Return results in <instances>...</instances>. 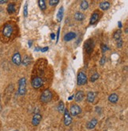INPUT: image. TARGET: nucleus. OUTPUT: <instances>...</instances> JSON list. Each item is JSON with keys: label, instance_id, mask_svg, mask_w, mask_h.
Segmentation results:
<instances>
[{"label": "nucleus", "instance_id": "1", "mask_svg": "<svg viewBox=\"0 0 128 131\" xmlns=\"http://www.w3.org/2000/svg\"><path fill=\"white\" fill-rule=\"evenodd\" d=\"M52 99V93L49 90H45L40 96V101L43 103H48Z\"/></svg>", "mask_w": 128, "mask_h": 131}, {"label": "nucleus", "instance_id": "2", "mask_svg": "<svg viewBox=\"0 0 128 131\" xmlns=\"http://www.w3.org/2000/svg\"><path fill=\"white\" fill-rule=\"evenodd\" d=\"M26 93V79L25 78H21L18 82V93L20 95H25Z\"/></svg>", "mask_w": 128, "mask_h": 131}, {"label": "nucleus", "instance_id": "3", "mask_svg": "<svg viewBox=\"0 0 128 131\" xmlns=\"http://www.w3.org/2000/svg\"><path fill=\"white\" fill-rule=\"evenodd\" d=\"M14 32V28L10 24H6L3 29V35L6 38H10Z\"/></svg>", "mask_w": 128, "mask_h": 131}, {"label": "nucleus", "instance_id": "4", "mask_svg": "<svg viewBox=\"0 0 128 131\" xmlns=\"http://www.w3.org/2000/svg\"><path fill=\"white\" fill-rule=\"evenodd\" d=\"M87 75L83 72V71H80V72L78 74V77H77V83L78 86H83L86 85L87 83Z\"/></svg>", "mask_w": 128, "mask_h": 131}, {"label": "nucleus", "instance_id": "5", "mask_svg": "<svg viewBox=\"0 0 128 131\" xmlns=\"http://www.w3.org/2000/svg\"><path fill=\"white\" fill-rule=\"evenodd\" d=\"M94 41L92 39H89L86 42H85V49L87 53V54H91V53H92L93 51V48H94Z\"/></svg>", "mask_w": 128, "mask_h": 131}, {"label": "nucleus", "instance_id": "6", "mask_svg": "<svg viewBox=\"0 0 128 131\" xmlns=\"http://www.w3.org/2000/svg\"><path fill=\"white\" fill-rule=\"evenodd\" d=\"M44 83V80L41 77H35L32 80V86L34 89H38L40 88Z\"/></svg>", "mask_w": 128, "mask_h": 131}, {"label": "nucleus", "instance_id": "7", "mask_svg": "<svg viewBox=\"0 0 128 131\" xmlns=\"http://www.w3.org/2000/svg\"><path fill=\"white\" fill-rule=\"evenodd\" d=\"M81 112V109L79 105L74 104L71 106V108H70V115L71 116H76L79 115Z\"/></svg>", "mask_w": 128, "mask_h": 131}, {"label": "nucleus", "instance_id": "8", "mask_svg": "<svg viewBox=\"0 0 128 131\" xmlns=\"http://www.w3.org/2000/svg\"><path fill=\"white\" fill-rule=\"evenodd\" d=\"M100 13L98 11H94L93 13L92 14V16L90 17V20H89V25H95V24L98 21L99 18H100Z\"/></svg>", "mask_w": 128, "mask_h": 131}, {"label": "nucleus", "instance_id": "9", "mask_svg": "<svg viewBox=\"0 0 128 131\" xmlns=\"http://www.w3.org/2000/svg\"><path fill=\"white\" fill-rule=\"evenodd\" d=\"M72 123V117L70 115V112L67 109L64 110V124L66 126H69L71 125V123Z\"/></svg>", "mask_w": 128, "mask_h": 131}, {"label": "nucleus", "instance_id": "10", "mask_svg": "<svg viewBox=\"0 0 128 131\" xmlns=\"http://www.w3.org/2000/svg\"><path fill=\"white\" fill-rule=\"evenodd\" d=\"M12 62L17 65L19 66L21 64V54L18 52H16L14 53V55L12 56Z\"/></svg>", "mask_w": 128, "mask_h": 131}, {"label": "nucleus", "instance_id": "11", "mask_svg": "<svg viewBox=\"0 0 128 131\" xmlns=\"http://www.w3.org/2000/svg\"><path fill=\"white\" fill-rule=\"evenodd\" d=\"M42 120V115L39 113H36L33 117H32V124L33 126H38L40 123V121Z\"/></svg>", "mask_w": 128, "mask_h": 131}, {"label": "nucleus", "instance_id": "12", "mask_svg": "<svg viewBox=\"0 0 128 131\" xmlns=\"http://www.w3.org/2000/svg\"><path fill=\"white\" fill-rule=\"evenodd\" d=\"M77 36V35L75 32H73V31H70L68 33H66L65 35H64V37H63V40L65 42H69V41H71L74 39H75Z\"/></svg>", "mask_w": 128, "mask_h": 131}, {"label": "nucleus", "instance_id": "13", "mask_svg": "<svg viewBox=\"0 0 128 131\" xmlns=\"http://www.w3.org/2000/svg\"><path fill=\"white\" fill-rule=\"evenodd\" d=\"M84 97H85V93L83 91H78L74 95V98H75V101L77 102H81L84 99Z\"/></svg>", "mask_w": 128, "mask_h": 131}, {"label": "nucleus", "instance_id": "14", "mask_svg": "<svg viewBox=\"0 0 128 131\" xmlns=\"http://www.w3.org/2000/svg\"><path fill=\"white\" fill-rule=\"evenodd\" d=\"M63 14H64V8L63 6H61L58 11L57 13V15H56V19H57V21L58 22H61L62 20H63Z\"/></svg>", "mask_w": 128, "mask_h": 131}, {"label": "nucleus", "instance_id": "15", "mask_svg": "<svg viewBox=\"0 0 128 131\" xmlns=\"http://www.w3.org/2000/svg\"><path fill=\"white\" fill-rule=\"evenodd\" d=\"M99 6H100V9L102 10H108L110 8L111 4L108 1H103L100 3Z\"/></svg>", "mask_w": 128, "mask_h": 131}, {"label": "nucleus", "instance_id": "16", "mask_svg": "<svg viewBox=\"0 0 128 131\" xmlns=\"http://www.w3.org/2000/svg\"><path fill=\"white\" fill-rule=\"evenodd\" d=\"M118 101H119V96L116 93H112L109 95V97H108V101L109 102L115 104V103L118 102Z\"/></svg>", "mask_w": 128, "mask_h": 131}, {"label": "nucleus", "instance_id": "17", "mask_svg": "<svg viewBox=\"0 0 128 131\" xmlns=\"http://www.w3.org/2000/svg\"><path fill=\"white\" fill-rule=\"evenodd\" d=\"M86 99H87V101L89 103H93V101L95 100V93L92 91L88 92L87 96H86Z\"/></svg>", "mask_w": 128, "mask_h": 131}, {"label": "nucleus", "instance_id": "18", "mask_svg": "<svg viewBox=\"0 0 128 131\" xmlns=\"http://www.w3.org/2000/svg\"><path fill=\"white\" fill-rule=\"evenodd\" d=\"M97 124V118H92V119H91L88 123H87V128L89 129H93Z\"/></svg>", "mask_w": 128, "mask_h": 131}, {"label": "nucleus", "instance_id": "19", "mask_svg": "<svg viewBox=\"0 0 128 131\" xmlns=\"http://www.w3.org/2000/svg\"><path fill=\"white\" fill-rule=\"evenodd\" d=\"M7 12L8 14H14L15 10H16V8H15V4L14 3H9L8 6H7Z\"/></svg>", "mask_w": 128, "mask_h": 131}, {"label": "nucleus", "instance_id": "20", "mask_svg": "<svg viewBox=\"0 0 128 131\" xmlns=\"http://www.w3.org/2000/svg\"><path fill=\"white\" fill-rule=\"evenodd\" d=\"M74 18H75V20H77L78 21H81L85 19V14L81 13V12H76L74 14Z\"/></svg>", "mask_w": 128, "mask_h": 131}, {"label": "nucleus", "instance_id": "21", "mask_svg": "<svg viewBox=\"0 0 128 131\" xmlns=\"http://www.w3.org/2000/svg\"><path fill=\"white\" fill-rule=\"evenodd\" d=\"M31 58H30V57L29 56H28V55H25V57H24V58H23V61H21V63L23 64V65H25V66H28V65H29V64L31 63Z\"/></svg>", "mask_w": 128, "mask_h": 131}, {"label": "nucleus", "instance_id": "22", "mask_svg": "<svg viewBox=\"0 0 128 131\" xmlns=\"http://www.w3.org/2000/svg\"><path fill=\"white\" fill-rule=\"evenodd\" d=\"M80 7H81V9H82V10L88 9V8H89V3L87 1H86V0H83V1H81V3Z\"/></svg>", "mask_w": 128, "mask_h": 131}, {"label": "nucleus", "instance_id": "23", "mask_svg": "<svg viewBox=\"0 0 128 131\" xmlns=\"http://www.w3.org/2000/svg\"><path fill=\"white\" fill-rule=\"evenodd\" d=\"M121 31L120 30H117V31H115L113 34V38L115 40H118L120 39H121Z\"/></svg>", "mask_w": 128, "mask_h": 131}, {"label": "nucleus", "instance_id": "24", "mask_svg": "<svg viewBox=\"0 0 128 131\" xmlns=\"http://www.w3.org/2000/svg\"><path fill=\"white\" fill-rule=\"evenodd\" d=\"M38 5H39L40 8L42 10H45L46 8H47V6H46V3H45L44 0H39V1H38Z\"/></svg>", "mask_w": 128, "mask_h": 131}, {"label": "nucleus", "instance_id": "25", "mask_svg": "<svg viewBox=\"0 0 128 131\" xmlns=\"http://www.w3.org/2000/svg\"><path fill=\"white\" fill-rule=\"evenodd\" d=\"M57 109L58 111H59V112H63L64 110H65V108H64V104L63 101H60L59 103V104H58V107H57Z\"/></svg>", "mask_w": 128, "mask_h": 131}, {"label": "nucleus", "instance_id": "26", "mask_svg": "<svg viewBox=\"0 0 128 131\" xmlns=\"http://www.w3.org/2000/svg\"><path fill=\"white\" fill-rule=\"evenodd\" d=\"M23 15H24L25 17H27L28 16V3H26L23 7Z\"/></svg>", "mask_w": 128, "mask_h": 131}, {"label": "nucleus", "instance_id": "27", "mask_svg": "<svg viewBox=\"0 0 128 131\" xmlns=\"http://www.w3.org/2000/svg\"><path fill=\"white\" fill-rule=\"evenodd\" d=\"M99 77H100V75L98 74V73H95V74H93L92 76H91V78H90V81L91 82H95L96 80H97L98 79H99Z\"/></svg>", "mask_w": 128, "mask_h": 131}, {"label": "nucleus", "instance_id": "28", "mask_svg": "<svg viewBox=\"0 0 128 131\" xmlns=\"http://www.w3.org/2000/svg\"><path fill=\"white\" fill-rule=\"evenodd\" d=\"M101 50H102V53H105L107 50H109V48H108V46H107V45H105V44H101Z\"/></svg>", "mask_w": 128, "mask_h": 131}, {"label": "nucleus", "instance_id": "29", "mask_svg": "<svg viewBox=\"0 0 128 131\" xmlns=\"http://www.w3.org/2000/svg\"><path fill=\"white\" fill-rule=\"evenodd\" d=\"M48 3L50 6H56L59 3V0H49Z\"/></svg>", "mask_w": 128, "mask_h": 131}, {"label": "nucleus", "instance_id": "30", "mask_svg": "<svg viewBox=\"0 0 128 131\" xmlns=\"http://www.w3.org/2000/svg\"><path fill=\"white\" fill-rule=\"evenodd\" d=\"M105 62H106V57L104 55V56L101 57L100 61V65H104V64H105Z\"/></svg>", "mask_w": 128, "mask_h": 131}, {"label": "nucleus", "instance_id": "31", "mask_svg": "<svg viewBox=\"0 0 128 131\" xmlns=\"http://www.w3.org/2000/svg\"><path fill=\"white\" fill-rule=\"evenodd\" d=\"M123 42L122 39H118L117 40V47H119V48H121V47L123 46Z\"/></svg>", "mask_w": 128, "mask_h": 131}, {"label": "nucleus", "instance_id": "32", "mask_svg": "<svg viewBox=\"0 0 128 131\" xmlns=\"http://www.w3.org/2000/svg\"><path fill=\"white\" fill-rule=\"evenodd\" d=\"M48 50H49V48H48V46L42 47V48H40V52H42V53H45V52H47Z\"/></svg>", "mask_w": 128, "mask_h": 131}, {"label": "nucleus", "instance_id": "33", "mask_svg": "<svg viewBox=\"0 0 128 131\" xmlns=\"http://www.w3.org/2000/svg\"><path fill=\"white\" fill-rule=\"evenodd\" d=\"M59 34H60V28H58V31H57V37H56V42H58L59 39Z\"/></svg>", "mask_w": 128, "mask_h": 131}, {"label": "nucleus", "instance_id": "34", "mask_svg": "<svg viewBox=\"0 0 128 131\" xmlns=\"http://www.w3.org/2000/svg\"><path fill=\"white\" fill-rule=\"evenodd\" d=\"M51 39L52 40H55V34H54V33H52L51 34Z\"/></svg>", "mask_w": 128, "mask_h": 131}, {"label": "nucleus", "instance_id": "35", "mask_svg": "<svg viewBox=\"0 0 128 131\" xmlns=\"http://www.w3.org/2000/svg\"><path fill=\"white\" fill-rule=\"evenodd\" d=\"M40 48H41V47H40V46H37L36 48L34 49V50H35V51H37V52L40 51Z\"/></svg>", "mask_w": 128, "mask_h": 131}, {"label": "nucleus", "instance_id": "36", "mask_svg": "<svg viewBox=\"0 0 128 131\" xmlns=\"http://www.w3.org/2000/svg\"><path fill=\"white\" fill-rule=\"evenodd\" d=\"M118 25H119V28H123V25H122V22L121 21H118Z\"/></svg>", "mask_w": 128, "mask_h": 131}, {"label": "nucleus", "instance_id": "37", "mask_svg": "<svg viewBox=\"0 0 128 131\" xmlns=\"http://www.w3.org/2000/svg\"><path fill=\"white\" fill-rule=\"evenodd\" d=\"M6 3H7L6 0H2V1H0V4H4Z\"/></svg>", "mask_w": 128, "mask_h": 131}, {"label": "nucleus", "instance_id": "38", "mask_svg": "<svg viewBox=\"0 0 128 131\" xmlns=\"http://www.w3.org/2000/svg\"><path fill=\"white\" fill-rule=\"evenodd\" d=\"M32 40H30V41L28 42V45H29V47H31V46H32Z\"/></svg>", "mask_w": 128, "mask_h": 131}, {"label": "nucleus", "instance_id": "39", "mask_svg": "<svg viewBox=\"0 0 128 131\" xmlns=\"http://www.w3.org/2000/svg\"><path fill=\"white\" fill-rule=\"evenodd\" d=\"M74 95H72V96H71V97H70L68 98V100H70V101L72 100V99L74 98Z\"/></svg>", "mask_w": 128, "mask_h": 131}]
</instances>
